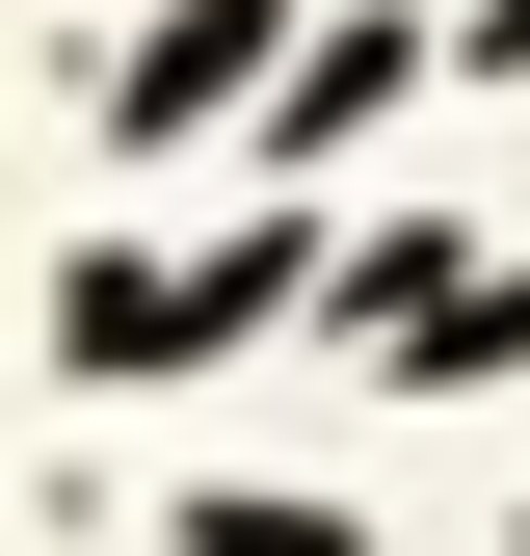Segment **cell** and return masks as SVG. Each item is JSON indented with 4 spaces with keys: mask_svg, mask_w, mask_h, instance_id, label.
Masks as SVG:
<instances>
[{
    "mask_svg": "<svg viewBox=\"0 0 530 556\" xmlns=\"http://www.w3.org/2000/svg\"><path fill=\"white\" fill-rule=\"evenodd\" d=\"M186 556H371V530H318V504H186Z\"/></svg>",
    "mask_w": 530,
    "mask_h": 556,
    "instance_id": "cell-1",
    "label": "cell"
}]
</instances>
